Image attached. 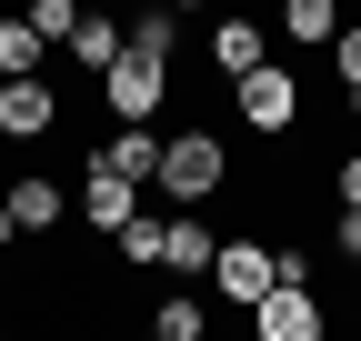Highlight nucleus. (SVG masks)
<instances>
[{
  "instance_id": "5",
  "label": "nucleus",
  "mask_w": 361,
  "mask_h": 341,
  "mask_svg": "<svg viewBox=\"0 0 361 341\" xmlns=\"http://www.w3.org/2000/svg\"><path fill=\"white\" fill-rule=\"evenodd\" d=\"M322 302H311V281H271L251 302V341H322Z\"/></svg>"
},
{
  "instance_id": "19",
  "label": "nucleus",
  "mask_w": 361,
  "mask_h": 341,
  "mask_svg": "<svg viewBox=\"0 0 361 341\" xmlns=\"http://www.w3.org/2000/svg\"><path fill=\"white\" fill-rule=\"evenodd\" d=\"M331 241H341V261H361V201H341V221H331Z\"/></svg>"
},
{
  "instance_id": "17",
  "label": "nucleus",
  "mask_w": 361,
  "mask_h": 341,
  "mask_svg": "<svg viewBox=\"0 0 361 341\" xmlns=\"http://www.w3.org/2000/svg\"><path fill=\"white\" fill-rule=\"evenodd\" d=\"M30 20H40V40H61V51H71V20H80V0H30Z\"/></svg>"
},
{
  "instance_id": "12",
  "label": "nucleus",
  "mask_w": 361,
  "mask_h": 341,
  "mask_svg": "<svg viewBox=\"0 0 361 341\" xmlns=\"http://www.w3.org/2000/svg\"><path fill=\"white\" fill-rule=\"evenodd\" d=\"M331 30H341V0H281V40H301V51H322Z\"/></svg>"
},
{
  "instance_id": "21",
  "label": "nucleus",
  "mask_w": 361,
  "mask_h": 341,
  "mask_svg": "<svg viewBox=\"0 0 361 341\" xmlns=\"http://www.w3.org/2000/svg\"><path fill=\"white\" fill-rule=\"evenodd\" d=\"M11 241H30V231H20V211H11V201H0V251H11Z\"/></svg>"
},
{
  "instance_id": "20",
  "label": "nucleus",
  "mask_w": 361,
  "mask_h": 341,
  "mask_svg": "<svg viewBox=\"0 0 361 341\" xmlns=\"http://www.w3.org/2000/svg\"><path fill=\"white\" fill-rule=\"evenodd\" d=\"M341 201H361V151H341Z\"/></svg>"
},
{
  "instance_id": "3",
  "label": "nucleus",
  "mask_w": 361,
  "mask_h": 341,
  "mask_svg": "<svg viewBox=\"0 0 361 341\" xmlns=\"http://www.w3.org/2000/svg\"><path fill=\"white\" fill-rule=\"evenodd\" d=\"M231 101H241V120H251L261 141H281V131H301V80H291V70H271V61L231 70Z\"/></svg>"
},
{
  "instance_id": "13",
  "label": "nucleus",
  "mask_w": 361,
  "mask_h": 341,
  "mask_svg": "<svg viewBox=\"0 0 361 341\" xmlns=\"http://www.w3.org/2000/svg\"><path fill=\"white\" fill-rule=\"evenodd\" d=\"M61 40H40V20H0V70H40Z\"/></svg>"
},
{
  "instance_id": "7",
  "label": "nucleus",
  "mask_w": 361,
  "mask_h": 341,
  "mask_svg": "<svg viewBox=\"0 0 361 341\" xmlns=\"http://www.w3.org/2000/svg\"><path fill=\"white\" fill-rule=\"evenodd\" d=\"M141 191H151V181H130V170L90 161V181H80V211H90V231H121L130 211H141Z\"/></svg>"
},
{
  "instance_id": "22",
  "label": "nucleus",
  "mask_w": 361,
  "mask_h": 341,
  "mask_svg": "<svg viewBox=\"0 0 361 341\" xmlns=\"http://www.w3.org/2000/svg\"><path fill=\"white\" fill-rule=\"evenodd\" d=\"M351 131H361V91H351Z\"/></svg>"
},
{
  "instance_id": "18",
  "label": "nucleus",
  "mask_w": 361,
  "mask_h": 341,
  "mask_svg": "<svg viewBox=\"0 0 361 341\" xmlns=\"http://www.w3.org/2000/svg\"><path fill=\"white\" fill-rule=\"evenodd\" d=\"M331 70H341V91H361V20L331 30Z\"/></svg>"
},
{
  "instance_id": "11",
  "label": "nucleus",
  "mask_w": 361,
  "mask_h": 341,
  "mask_svg": "<svg viewBox=\"0 0 361 341\" xmlns=\"http://www.w3.org/2000/svg\"><path fill=\"white\" fill-rule=\"evenodd\" d=\"M0 201L20 211V231H61V211H71V201H61V181H40V170H20V181L0 191Z\"/></svg>"
},
{
  "instance_id": "24",
  "label": "nucleus",
  "mask_w": 361,
  "mask_h": 341,
  "mask_svg": "<svg viewBox=\"0 0 361 341\" xmlns=\"http://www.w3.org/2000/svg\"><path fill=\"white\" fill-rule=\"evenodd\" d=\"M0 80H11V70H0Z\"/></svg>"
},
{
  "instance_id": "8",
  "label": "nucleus",
  "mask_w": 361,
  "mask_h": 341,
  "mask_svg": "<svg viewBox=\"0 0 361 341\" xmlns=\"http://www.w3.org/2000/svg\"><path fill=\"white\" fill-rule=\"evenodd\" d=\"M211 251H221V231H211V221H191V201H180L171 221H161V271L191 281V271H211Z\"/></svg>"
},
{
  "instance_id": "14",
  "label": "nucleus",
  "mask_w": 361,
  "mask_h": 341,
  "mask_svg": "<svg viewBox=\"0 0 361 341\" xmlns=\"http://www.w3.org/2000/svg\"><path fill=\"white\" fill-rule=\"evenodd\" d=\"M211 61H221V70H251V61H261V20H221V30H211Z\"/></svg>"
},
{
  "instance_id": "1",
  "label": "nucleus",
  "mask_w": 361,
  "mask_h": 341,
  "mask_svg": "<svg viewBox=\"0 0 361 341\" xmlns=\"http://www.w3.org/2000/svg\"><path fill=\"white\" fill-rule=\"evenodd\" d=\"M90 80H101V111L111 120H161V101H171V61L141 51V40H121V61L90 70Z\"/></svg>"
},
{
  "instance_id": "16",
  "label": "nucleus",
  "mask_w": 361,
  "mask_h": 341,
  "mask_svg": "<svg viewBox=\"0 0 361 341\" xmlns=\"http://www.w3.org/2000/svg\"><path fill=\"white\" fill-rule=\"evenodd\" d=\"M151 331H161V341H201V302H191V291L151 302Z\"/></svg>"
},
{
  "instance_id": "15",
  "label": "nucleus",
  "mask_w": 361,
  "mask_h": 341,
  "mask_svg": "<svg viewBox=\"0 0 361 341\" xmlns=\"http://www.w3.org/2000/svg\"><path fill=\"white\" fill-rule=\"evenodd\" d=\"M130 40H141V51H161V61H171V51H180V11H171V0H151L141 20H130Z\"/></svg>"
},
{
  "instance_id": "2",
  "label": "nucleus",
  "mask_w": 361,
  "mask_h": 341,
  "mask_svg": "<svg viewBox=\"0 0 361 341\" xmlns=\"http://www.w3.org/2000/svg\"><path fill=\"white\" fill-rule=\"evenodd\" d=\"M221 181H231V151H221L211 131H180V141H161V170H151V191H161V201H211Z\"/></svg>"
},
{
  "instance_id": "6",
  "label": "nucleus",
  "mask_w": 361,
  "mask_h": 341,
  "mask_svg": "<svg viewBox=\"0 0 361 341\" xmlns=\"http://www.w3.org/2000/svg\"><path fill=\"white\" fill-rule=\"evenodd\" d=\"M0 131H11V141H51L61 131V91L40 70H11V80H0Z\"/></svg>"
},
{
  "instance_id": "4",
  "label": "nucleus",
  "mask_w": 361,
  "mask_h": 341,
  "mask_svg": "<svg viewBox=\"0 0 361 341\" xmlns=\"http://www.w3.org/2000/svg\"><path fill=\"white\" fill-rule=\"evenodd\" d=\"M271 281H281L271 241H261V231H221V251H211V291H221V302H231V311H251Z\"/></svg>"
},
{
  "instance_id": "9",
  "label": "nucleus",
  "mask_w": 361,
  "mask_h": 341,
  "mask_svg": "<svg viewBox=\"0 0 361 341\" xmlns=\"http://www.w3.org/2000/svg\"><path fill=\"white\" fill-rule=\"evenodd\" d=\"M121 40H130V30L111 20V0H80V20H71V61H80V70H111Z\"/></svg>"
},
{
  "instance_id": "10",
  "label": "nucleus",
  "mask_w": 361,
  "mask_h": 341,
  "mask_svg": "<svg viewBox=\"0 0 361 341\" xmlns=\"http://www.w3.org/2000/svg\"><path fill=\"white\" fill-rule=\"evenodd\" d=\"M90 161H111V170H130V181H151V170H161V131H151V120H111V141L90 151Z\"/></svg>"
},
{
  "instance_id": "23",
  "label": "nucleus",
  "mask_w": 361,
  "mask_h": 341,
  "mask_svg": "<svg viewBox=\"0 0 361 341\" xmlns=\"http://www.w3.org/2000/svg\"><path fill=\"white\" fill-rule=\"evenodd\" d=\"M171 11H201V0H171Z\"/></svg>"
}]
</instances>
